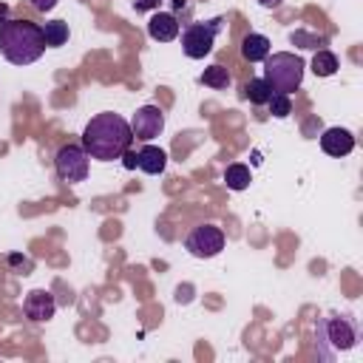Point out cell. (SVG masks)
Here are the masks:
<instances>
[{"label": "cell", "instance_id": "cell-1", "mask_svg": "<svg viewBox=\"0 0 363 363\" xmlns=\"http://www.w3.org/2000/svg\"><path fill=\"white\" fill-rule=\"evenodd\" d=\"M133 142V130H130V122L122 119L119 113H96L85 130H82V147L91 159H99V162H113V159H122V153L130 147Z\"/></svg>", "mask_w": 363, "mask_h": 363}, {"label": "cell", "instance_id": "cell-2", "mask_svg": "<svg viewBox=\"0 0 363 363\" xmlns=\"http://www.w3.org/2000/svg\"><path fill=\"white\" fill-rule=\"evenodd\" d=\"M45 37L43 26L31 20H6L0 23V54L11 65H31L43 57Z\"/></svg>", "mask_w": 363, "mask_h": 363}, {"label": "cell", "instance_id": "cell-3", "mask_svg": "<svg viewBox=\"0 0 363 363\" xmlns=\"http://www.w3.org/2000/svg\"><path fill=\"white\" fill-rule=\"evenodd\" d=\"M360 343V326L352 315H326L318 320V346L323 357L352 352Z\"/></svg>", "mask_w": 363, "mask_h": 363}, {"label": "cell", "instance_id": "cell-4", "mask_svg": "<svg viewBox=\"0 0 363 363\" xmlns=\"http://www.w3.org/2000/svg\"><path fill=\"white\" fill-rule=\"evenodd\" d=\"M264 79L269 82V88L275 94H292V91L301 88L303 60L298 54H289V51L267 54V60H264Z\"/></svg>", "mask_w": 363, "mask_h": 363}, {"label": "cell", "instance_id": "cell-5", "mask_svg": "<svg viewBox=\"0 0 363 363\" xmlns=\"http://www.w3.org/2000/svg\"><path fill=\"white\" fill-rule=\"evenodd\" d=\"M221 28V17L210 20V23H190L184 31H182V51L184 57L190 60H204L213 45H216V34Z\"/></svg>", "mask_w": 363, "mask_h": 363}, {"label": "cell", "instance_id": "cell-6", "mask_svg": "<svg viewBox=\"0 0 363 363\" xmlns=\"http://www.w3.org/2000/svg\"><path fill=\"white\" fill-rule=\"evenodd\" d=\"M88 153L82 145H62L54 156V167H57V176L68 184H77V182H85L88 179Z\"/></svg>", "mask_w": 363, "mask_h": 363}, {"label": "cell", "instance_id": "cell-7", "mask_svg": "<svg viewBox=\"0 0 363 363\" xmlns=\"http://www.w3.org/2000/svg\"><path fill=\"white\" fill-rule=\"evenodd\" d=\"M184 250L190 255H196V258H213V255H218L224 250V233H221V227H216V224H199V227H193L187 233V238H184Z\"/></svg>", "mask_w": 363, "mask_h": 363}, {"label": "cell", "instance_id": "cell-8", "mask_svg": "<svg viewBox=\"0 0 363 363\" xmlns=\"http://www.w3.org/2000/svg\"><path fill=\"white\" fill-rule=\"evenodd\" d=\"M130 130L142 142L156 139L164 130V113H162V108L159 105H142V108H136V113L130 119Z\"/></svg>", "mask_w": 363, "mask_h": 363}, {"label": "cell", "instance_id": "cell-9", "mask_svg": "<svg viewBox=\"0 0 363 363\" xmlns=\"http://www.w3.org/2000/svg\"><path fill=\"white\" fill-rule=\"evenodd\" d=\"M23 312H26L28 320L43 323V320H51V318H54L57 301H54V295H51L48 289H31V292L26 295V301H23Z\"/></svg>", "mask_w": 363, "mask_h": 363}, {"label": "cell", "instance_id": "cell-10", "mask_svg": "<svg viewBox=\"0 0 363 363\" xmlns=\"http://www.w3.org/2000/svg\"><path fill=\"white\" fill-rule=\"evenodd\" d=\"M320 147L329 156H349L354 150V136L346 128H326L320 133Z\"/></svg>", "mask_w": 363, "mask_h": 363}, {"label": "cell", "instance_id": "cell-11", "mask_svg": "<svg viewBox=\"0 0 363 363\" xmlns=\"http://www.w3.org/2000/svg\"><path fill=\"white\" fill-rule=\"evenodd\" d=\"M147 34L156 40V43H170L179 37V17L170 14V11H156L150 20H147Z\"/></svg>", "mask_w": 363, "mask_h": 363}, {"label": "cell", "instance_id": "cell-12", "mask_svg": "<svg viewBox=\"0 0 363 363\" xmlns=\"http://www.w3.org/2000/svg\"><path fill=\"white\" fill-rule=\"evenodd\" d=\"M136 167L150 173V176H159L164 167H167V153L156 145H145L139 153H136Z\"/></svg>", "mask_w": 363, "mask_h": 363}, {"label": "cell", "instance_id": "cell-13", "mask_svg": "<svg viewBox=\"0 0 363 363\" xmlns=\"http://www.w3.org/2000/svg\"><path fill=\"white\" fill-rule=\"evenodd\" d=\"M267 54H269V40L264 34H247L241 40V57L247 62H261L267 60Z\"/></svg>", "mask_w": 363, "mask_h": 363}, {"label": "cell", "instance_id": "cell-14", "mask_svg": "<svg viewBox=\"0 0 363 363\" xmlns=\"http://www.w3.org/2000/svg\"><path fill=\"white\" fill-rule=\"evenodd\" d=\"M272 94H275V91L269 88V82H267L264 77H261V79H250V82H244V99H250L252 105H267Z\"/></svg>", "mask_w": 363, "mask_h": 363}, {"label": "cell", "instance_id": "cell-15", "mask_svg": "<svg viewBox=\"0 0 363 363\" xmlns=\"http://www.w3.org/2000/svg\"><path fill=\"white\" fill-rule=\"evenodd\" d=\"M43 37H45V45L48 48H60L68 43V23L62 20H51L43 26Z\"/></svg>", "mask_w": 363, "mask_h": 363}, {"label": "cell", "instance_id": "cell-16", "mask_svg": "<svg viewBox=\"0 0 363 363\" xmlns=\"http://www.w3.org/2000/svg\"><path fill=\"white\" fill-rule=\"evenodd\" d=\"M224 184H227L230 190H244V187L250 184V167L241 164V162L227 164V170H224Z\"/></svg>", "mask_w": 363, "mask_h": 363}, {"label": "cell", "instance_id": "cell-17", "mask_svg": "<svg viewBox=\"0 0 363 363\" xmlns=\"http://www.w3.org/2000/svg\"><path fill=\"white\" fill-rule=\"evenodd\" d=\"M312 71H315V77H332V74L337 71V57H335L332 51L320 48V51L312 57Z\"/></svg>", "mask_w": 363, "mask_h": 363}, {"label": "cell", "instance_id": "cell-18", "mask_svg": "<svg viewBox=\"0 0 363 363\" xmlns=\"http://www.w3.org/2000/svg\"><path fill=\"white\" fill-rule=\"evenodd\" d=\"M201 82H204L207 88L224 91V88L230 85V71H227L224 65H210V68H204V74H201Z\"/></svg>", "mask_w": 363, "mask_h": 363}, {"label": "cell", "instance_id": "cell-19", "mask_svg": "<svg viewBox=\"0 0 363 363\" xmlns=\"http://www.w3.org/2000/svg\"><path fill=\"white\" fill-rule=\"evenodd\" d=\"M267 105H269V113L278 116V119H286V116L292 113V99H289V94H272Z\"/></svg>", "mask_w": 363, "mask_h": 363}, {"label": "cell", "instance_id": "cell-20", "mask_svg": "<svg viewBox=\"0 0 363 363\" xmlns=\"http://www.w3.org/2000/svg\"><path fill=\"white\" fill-rule=\"evenodd\" d=\"M295 45H301V48H315L318 43H323V37H312V34H306V31H292V37H289Z\"/></svg>", "mask_w": 363, "mask_h": 363}, {"label": "cell", "instance_id": "cell-21", "mask_svg": "<svg viewBox=\"0 0 363 363\" xmlns=\"http://www.w3.org/2000/svg\"><path fill=\"white\" fill-rule=\"evenodd\" d=\"M9 264L14 267V269H20L23 275H28V269H31V258H26V255H9Z\"/></svg>", "mask_w": 363, "mask_h": 363}, {"label": "cell", "instance_id": "cell-22", "mask_svg": "<svg viewBox=\"0 0 363 363\" xmlns=\"http://www.w3.org/2000/svg\"><path fill=\"white\" fill-rule=\"evenodd\" d=\"M162 0H133V9L136 11H150V9H159Z\"/></svg>", "mask_w": 363, "mask_h": 363}, {"label": "cell", "instance_id": "cell-23", "mask_svg": "<svg viewBox=\"0 0 363 363\" xmlns=\"http://www.w3.org/2000/svg\"><path fill=\"white\" fill-rule=\"evenodd\" d=\"M57 3H60V0H31V6H34L37 11H43V14H45V11H51Z\"/></svg>", "mask_w": 363, "mask_h": 363}, {"label": "cell", "instance_id": "cell-24", "mask_svg": "<svg viewBox=\"0 0 363 363\" xmlns=\"http://www.w3.org/2000/svg\"><path fill=\"white\" fill-rule=\"evenodd\" d=\"M122 156H125V167H128V170H133V167H136V153H128V150H125Z\"/></svg>", "mask_w": 363, "mask_h": 363}, {"label": "cell", "instance_id": "cell-25", "mask_svg": "<svg viewBox=\"0 0 363 363\" xmlns=\"http://www.w3.org/2000/svg\"><path fill=\"white\" fill-rule=\"evenodd\" d=\"M258 3H261L264 9H278V6L284 3V0H258Z\"/></svg>", "mask_w": 363, "mask_h": 363}, {"label": "cell", "instance_id": "cell-26", "mask_svg": "<svg viewBox=\"0 0 363 363\" xmlns=\"http://www.w3.org/2000/svg\"><path fill=\"white\" fill-rule=\"evenodd\" d=\"M6 11H9V6H6V3H0V23H6Z\"/></svg>", "mask_w": 363, "mask_h": 363}]
</instances>
